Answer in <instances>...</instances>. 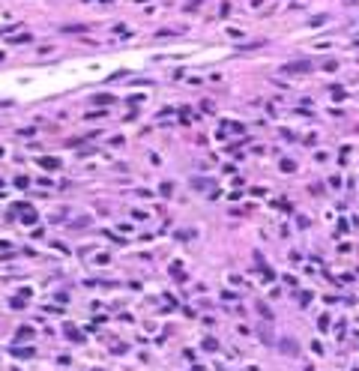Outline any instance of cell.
I'll list each match as a JSON object with an SVG mask.
<instances>
[{
  "label": "cell",
  "instance_id": "obj_1",
  "mask_svg": "<svg viewBox=\"0 0 359 371\" xmlns=\"http://www.w3.org/2000/svg\"><path fill=\"white\" fill-rule=\"evenodd\" d=\"M39 165H42V168H48V171L60 168V162H57V159H39Z\"/></svg>",
  "mask_w": 359,
  "mask_h": 371
}]
</instances>
